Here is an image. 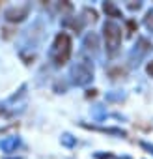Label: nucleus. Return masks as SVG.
Masks as SVG:
<instances>
[{
  "label": "nucleus",
  "mask_w": 153,
  "mask_h": 159,
  "mask_svg": "<svg viewBox=\"0 0 153 159\" xmlns=\"http://www.w3.org/2000/svg\"><path fill=\"white\" fill-rule=\"evenodd\" d=\"M71 56V39L67 34H58L52 45V58L56 62V66H62L69 60Z\"/></svg>",
  "instance_id": "1"
},
{
  "label": "nucleus",
  "mask_w": 153,
  "mask_h": 159,
  "mask_svg": "<svg viewBox=\"0 0 153 159\" xmlns=\"http://www.w3.org/2000/svg\"><path fill=\"white\" fill-rule=\"evenodd\" d=\"M105 41H107L108 52H116L121 43V28L114 23H107L105 25Z\"/></svg>",
  "instance_id": "2"
}]
</instances>
